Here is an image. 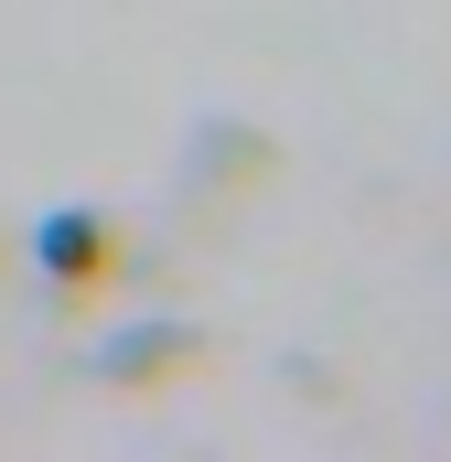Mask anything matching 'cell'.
Segmentation results:
<instances>
[{
    "mask_svg": "<svg viewBox=\"0 0 451 462\" xmlns=\"http://www.w3.org/2000/svg\"><path fill=\"white\" fill-rule=\"evenodd\" d=\"M32 258H43V280H54V291H108L129 247H118V226L97 216V205H54V216L32 226Z\"/></svg>",
    "mask_w": 451,
    "mask_h": 462,
    "instance_id": "obj_1",
    "label": "cell"
},
{
    "mask_svg": "<svg viewBox=\"0 0 451 462\" xmlns=\"http://www.w3.org/2000/svg\"><path fill=\"white\" fill-rule=\"evenodd\" d=\"M205 355V334H183V323H161V334H118L108 345V376L118 387H161L172 365H194Z\"/></svg>",
    "mask_w": 451,
    "mask_h": 462,
    "instance_id": "obj_2",
    "label": "cell"
}]
</instances>
